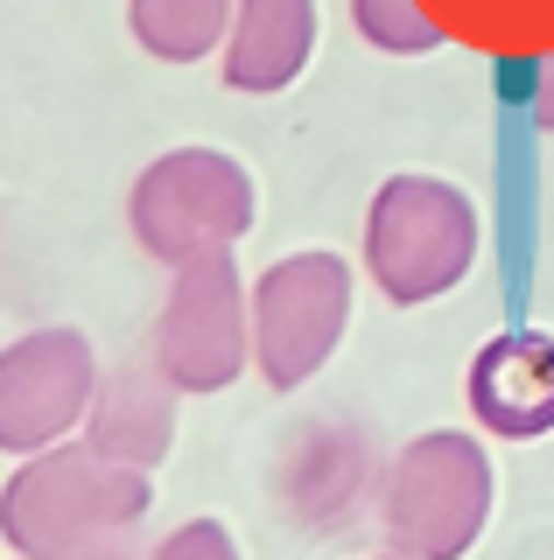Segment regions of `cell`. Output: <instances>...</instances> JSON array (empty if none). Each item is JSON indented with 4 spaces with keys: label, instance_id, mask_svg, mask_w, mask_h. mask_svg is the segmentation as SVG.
<instances>
[{
    "label": "cell",
    "instance_id": "obj_10",
    "mask_svg": "<svg viewBox=\"0 0 554 560\" xmlns=\"http://www.w3.org/2000/svg\"><path fill=\"white\" fill-rule=\"evenodd\" d=\"M84 442L113 463H134V469H154L169 448H176V385L162 378V364L141 372H106L99 378V399L84 413Z\"/></svg>",
    "mask_w": 554,
    "mask_h": 560
},
{
    "label": "cell",
    "instance_id": "obj_15",
    "mask_svg": "<svg viewBox=\"0 0 554 560\" xmlns=\"http://www.w3.org/2000/svg\"><path fill=\"white\" fill-rule=\"evenodd\" d=\"M527 105H533V127L554 133V49H547V57H533V92H527Z\"/></svg>",
    "mask_w": 554,
    "mask_h": 560
},
{
    "label": "cell",
    "instance_id": "obj_6",
    "mask_svg": "<svg viewBox=\"0 0 554 560\" xmlns=\"http://www.w3.org/2000/svg\"><path fill=\"white\" fill-rule=\"evenodd\" d=\"M351 323V267L337 253H288L253 280V364L274 393H296L331 364Z\"/></svg>",
    "mask_w": 554,
    "mask_h": 560
},
{
    "label": "cell",
    "instance_id": "obj_2",
    "mask_svg": "<svg viewBox=\"0 0 554 560\" xmlns=\"http://www.w3.org/2000/svg\"><path fill=\"white\" fill-rule=\"evenodd\" d=\"M477 203L442 175H386L366 210V273L393 308H422L477 267Z\"/></svg>",
    "mask_w": 554,
    "mask_h": 560
},
{
    "label": "cell",
    "instance_id": "obj_12",
    "mask_svg": "<svg viewBox=\"0 0 554 560\" xmlns=\"http://www.w3.org/2000/svg\"><path fill=\"white\" fill-rule=\"evenodd\" d=\"M232 0H127V28L148 57L162 63H204L224 57V35H232Z\"/></svg>",
    "mask_w": 554,
    "mask_h": 560
},
{
    "label": "cell",
    "instance_id": "obj_13",
    "mask_svg": "<svg viewBox=\"0 0 554 560\" xmlns=\"http://www.w3.org/2000/svg\"><path fill=\"white\" fill-rule=\"evenodd\" d=\"M351 22L379 57H428V49L449 43L428 0H351Z\"/></svg>",
    "mask_w": 554,
    "mask_h": 560
},
{
    "label": "cell",
    "instance_id": "obj_16",
    "mask_svg": "<svg viewBox=\"0 0 554 560\" xmlns=\"http://www.w3.org/2000/svg\"><path fill=\"white\" fill-rule=\"evenodd\" d=\"M386 560H401V553H386Z\"/></svg>",
    "mask_w": 554,
    "mask_h": 560
},
{
    "label": "cell",
    "instance_id": "obj_9",
    "mask_svg": "<svg viewBox=\"0 0 554 560\" xmlns=\"http://www.w3.org/2000/svg\"><path fill=\"white\" fill-rule=\"evenodd\" d=\"M316 57V0H239L232 35H224V92H288Z\"/></svg>",
    "mask_w": 554,
    "mask_h": 560
},
{
    "label": "cell",
    "instance_id": "obj_14",
    "mask_svg": "<svg viewBox=\"0 0 554 560\" xmlns=\"http://www.w3.org/2000/svg\"><path fill=\"white\" fill-rule=\"evenodd\" d=\"M148 560H239V547H232V533H224L218 518H189L169 539H154Z\"/></svg>",
    "mask_w": 554,
    "mask_h": 560
},
{
    "label": "cell",
    "instance_id": "obj_4",
    "mask_svg": "<svg viewBox=\"0 0 554 560\" xmlns=\"http://www.w3.org/2000/svg\"><path fill=\"white\" fill-rule=\"evenodd\" d=\"M253 175L218 148H169L134 175L127 224L148 259L189 267L204 253H232L253 232Z\"/></svg>",
    "mask_w": 554,
    "mask_h": 560
},
{
    "label": "cell",
    "instance_id": "obj_3",
    "mask_svg": "<svg viewBox=\"0 0 554 560\" xmlns=\"http://www.w3.org/2000/svg\"><path fill=\"white\" fill-rule=\"evenodd\" d=\"M492 518V455L477 434L436 428L393 455L379 490V533L401 560H463Z\"/></svg>",
    "mask_w": 554,
    "mask_h": 560
},
{
    "label": "cell",
    "instance_id": "obj_1",
    "mask_svg": "<svg viewBox=\"0 0 554 560\" xmlns=\"http://www.w3.org/2000/svg\"><path fill=\"white\" fill-rule=\"evenodd\" d=\"M148 469L113 463L92 442L22 455L0 498V533L14 560H113V547L148 518Z\"/></svg>",
    "mask_w": 554,
    "mask_h": 560
},
{
    "label": "cell",
    "instance_id": "obj_11",
    "mask_svg": "<svg viewBox=\"0 0 554 560\" xmlns=\"http://www.w3.org/2000/svg\"><path fill=\"white\" fill-rule=\"evenodd\" d=\"M449 43L484 57H547L554 49V0H428Z\"/></svg>",
    "mask_w": 554,
    "mask_h": 560
},
{
    "label": "cell",
    "instance_id": "obj_7",
    "mask_svg": "<svg viewBox=\"0 0 554 560\" xmlns=\"http://www.w3.org/2000/svg\"><path fill=\"white\" fill-rule=\"evenodd\" d=\"M99 399V358L78 329H28L0 358V448L43 455L84 428Z\"/></svg>",
    "mask_w": 554,
    "mask_h": 560
},
{
    "label": "cell",
    "instance_id": "obj_5",
    "mask_svg": "<svg viewBox=\"0 0 554 560\" xmlns=\"http://www.w3.org/2000/svg\"><path fill=\"white\" fill-rule=\"evenodd\" d=\"M162 315H154V364L176 393H224L253 358V294L232 253H204L169 267Z\"/></svg>",
    "mask_w": 554,
    "mask_h": 560
},
{
    "label": "cell",
    "instance_id": "obj_8",
    "mask_svg": "<svg viewBox=\"0 0 554 560\" xmlns=\"http://www.w3.org/2000/svg\"><path fill=\"white\" fill-rule=\"evenodd\" d=\"M471 413L498 442H541L554 434V337L506 329L471 358Z\"/></svg>",
    "mask_w": 554,
    "mask_h": 560
}]
</instances>
